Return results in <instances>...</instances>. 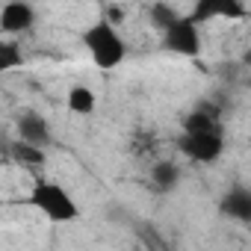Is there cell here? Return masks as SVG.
Listing matches in <instances>:
<instances>
[{"label": "cell", "mask_w": 251, "mask_h": 251, "mask_svg": "<svg viewBox=\"0 0 251 251\" xmlns=\"http://www.w3.org/2000/svg\"><path fill=\"white\" fill-rule=\"evenodd\" d=\"M219 18L239 21V18H245V6L236 3V0H219Z\"/></svg>", "instance_id": "cell-16"}, {"label": "cell", "mask_w": 251, "mask_h": 251, "mask_svg": "<svg viewBox=\"0 0 251 251\" xmlns=\"http://www.w3.org/2000/svg\"><path fill=\"white\" fill-rule=\"evenodd\" d=\"M177 148L195 160V163H216L225 151V136L222 130H213V133H183L177 139Z\"/></svg>", "instance_id": "cell-3"}, {"label": "cell", "mask_w": 251, "mask_h": 251, "mask_svg": "<svg viewBox=\"0 0 251 251\" xmlns=\"http://www.w3.org/2000/svg\"><path fill=\"white\" fill-rule=\"evenodd\" d=\"M36 24V9L30 3H21V0H12V3H3L0 9V30L6 36H15V33H24Z\"/></svg>", "instance_id": "cell-5"}, {"label": "cell", "mask_w": 251, "mask_h": 251, "mask_svg": "<svg viewBox=\"0 0 251 251\" xmlns=\"http://www.w3.org/2000/svg\"><path fill=\"white\" fill-rule=\"evenodd\" d=\"M83 45H86V50L92 53L95 65L103 68V71L121 65L124 56H127V45H124V39L118 36V30H115L109 21L92 24V27L83 33Z\"/></svg>", "instance_id": "cell-2"}, {"label": "cell", "mask_w": 251, "mask_h": 251, "mask_svg": "<svg viewBox=\"0 0 251 251\" xmlns=\"http://www.w3.org/2000/svg\"><path fill=\"white\" fill-rule=\"evenodd\" d=\"M65 103H68V109L77 112V115H92V112H95V92H92L89 86H71Z\"/></svg>", "instance_id": "cell-9"}, {"label": "cell", "mask_w": 251, "mask_h": 251, "mask_svg": "<svg viewBox=\"0 0 251 251\" xmlns=\"http://www.w3.org/2000/svg\"><path fill=\"white\" fill-rule=\"evenodd\" d=\"M6 154H9L18 166H24V169H39V166H45V160H48L45 148L27 145V142H21V139H18V142H9Z\"/></svg>", "instance_id": "cell-8"}, {"label": "cell", "mask_w": 251, "mask_h": 251, "mask_svg": "<svg viewBox=\"0 0 251 251\" xmlns=\"http://www.w3.org/2000/svg\"><path fill=\"white\" fill-rule=\"evenodd\" d=\"M18 133H21V142L36 145V148H45V145L53 142V133L48 127V121L39 112H24L18 118Z\"/></svg>", "instance_id": "cell-6"}, {"label": "cell", "mask_w": 251, "mask_h": 251, "mask_svg": "<svg viewBox=\"0 0 251 251\" xmlns=\"http://www.w3.org/2000/svg\"><path fill=\"white\" fill-rule=\"evenodd\" d=\"M27 204L36 207L42 216H48L50 222H74L80 216V207L77 201L56 183V180H48V177H36L30 195H27Z\"/></svg>", "instance_id": "cell-1"}, {"label": "cell", "mask_w": 251, "mask_h": 251, "mask_svg": "<svg viewBox=\"0 0 251 251\" xmlns=\"http://www.w3.org/2000/svg\"><path fill=\"white\" fill-rule=\"evenodd\" d=\"M103 21H109L112 27L121 24V21H124V9H121V6H106V18H103Z\"/></svg>", "instance_id": "cell-17"}, {"label": "cell", "mask_w": 251, "mask_h": 251, "mask_svg": "<svg viewBox=\"0 0 251 251\" xmlns=\"http://www.w3.org/2000/svg\"><path fill=\"white\" fill-rule=\"evenodd\" d=\"M245 62H248V65H251V50H248V53H245Z\"/></svg>", "instance_id": "cell-18"}, {"label": "cell", "mask_w": 251, "mask_h": 251, "mask_svg": "<svg viewBox=\"0 0 251 251\" xmlns=\"http://www.w3.org/2000/svg\"><path fill=\"white\" fill-rule=\"evenodd\" d=\"M24 65V53L15 42H0V71H12Z\"/></svg>", "instance_id": "cell-13"}, {"label": "cell", "mask_w": 251, "mask_h": 251, "mask_svg": "<svg viewBox=\"0 0 251 251\" xmlns=\"http://www.w3.org/2000/svg\"><path fill=\"white\" fill-rule=\"evenodd\" d=\"M213 18H219V0H198L192 6V12H189L192 24H207Z\"/></svg>", "instance_id": "cell-14"}, {"label": "cell", "mask_w": 251, "mask_h": 251, "mask_svg": "<svg viewBox=\"0 0 251 251\" xmlns=\"http://www.w3.org/2000/svg\"><path fill=\"white\" fill-rule=\"evenodd\" d=\"M139 239L151 248V251H169V245H166V239H160V233L151 227V225H139Z\"/></svg>", "instance_id": "cell-15"}, {"label": "cell", "mask_w": 251, "mask_h": 251, "mask_svg": "<svg viewBox=\"0 0 251 251\" xmlns=\"http://www.w3.org/2000/svg\"><path fill=\"white\" fill-rule=\"evenodd\" d=\"M163 45H166L172 53L198 56V53H201V33H198V24H192L189 18H180V21L166 33Z\"/></svg>", "instance_id": "cell-4"}, {"label": "cell", "mask_w": 251, "mask_h": 251, "mask_svg": "<svg viewBox=\"0 0 251 251\" xmlns=\"http://www.w3.org/2000/svg\"><path fill=\"white\" fill-rule=\"evenodd\" d=\"M151 21H154V27H160L163 33H169V30L180 21V15H177L175 6H169V3H154V6H151Z\"/></svg>", "instance_id": "cell-12"}, {"label": "cell", "mask_w": 251, "mask_h": 251, "mask_svg": "<svg viewBox=\"0 0 251 251\" xmlns=\"http://www.w3.org/2000/svg\"><path fill=\"white\" fill-rule=\"evenodd\" d=\"M151 180L160 192H172L177 183H180V169L175 163H157L154 172H151Z\"/></svg>", "instance_id": "cell-10"}, {"label": "cell", "mask_w": 251, "mask_h": 251, "mask_svg": "<svg viewBox=\"0 0 251 251\" xmlns=\"http://www.w3.org/2000/svg\"><path fill=\"white\" fill-rule=\"evenodd\" d=\"M219 210H222L225 219H233V222H245L248 225L251 222V189L248 186H233L222 198Z\"/></svg>", "instance_id": "cell-7"}, {"label": "cell", "mask_w": 251, "mask_h": 251, "mask_svg": "<svg viewBox=\"0 0 251 251\" xmlns=\"http://www.w3.org/2000/svg\"><path fill=\"white\" fill-rule=\"evenodd\" d=\"M180 124H183V133H213V130H222L216 118H210V115H204L198 109H192Z\"/></svg>", "instance_id": "cell-11"}]
</instances>
